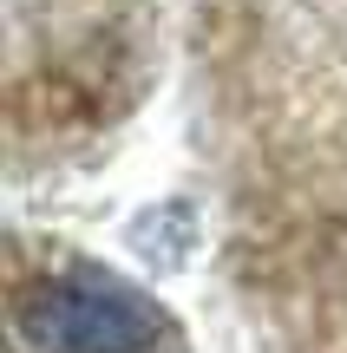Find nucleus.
<instances>
[{"instance_id":"f257e3e1","label":"nucleus","mask_w":347,"mask_h":353,"mask_svg":"<svg viewBox=\"0 0 347 353\" xmlns=\"http://www.w3.org/2000/svg\"><path fill=\"white\" fill-rule=\"evenodd\" d=\"M20 334L39 353H138L164 334V321L118 275L72 268L66 281H52L46 294L20 307Z\"/></svg>"}]
</instances>
